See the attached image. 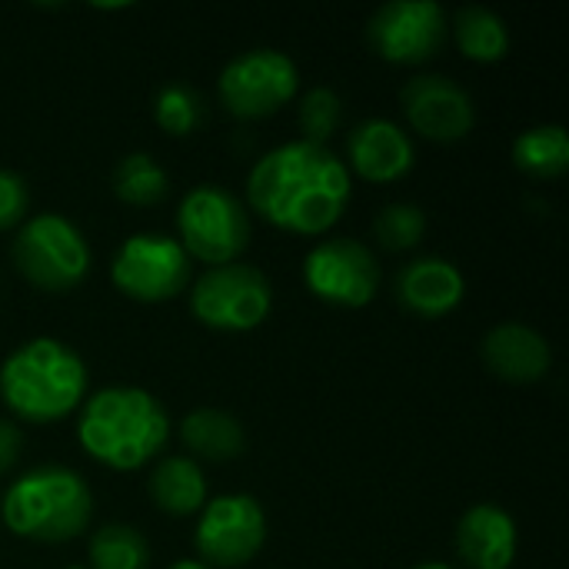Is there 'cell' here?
<instances>
[{
    "mask_svg": "<svg viewBox=\"0 0 569 569\" xmlns=\"http://www.w3.org/2000/svg\"><path fill=\"white\" fill-rule=\"evenodd\" d=\"M353 193L347 163L320 143L290 140L267 150L247 173L253 213L297 237H323L340 223Z\"/></svg>",
    "mask_w": 569,
    "mask_h": 569,
    "instance_id": "1",
    "label": "cell"
},
{
    "mask_svg": "<svg viewBox=\"0 0 569 569\" xmlns=\"http://www.w3.org/2000/svg\"><path fill=\"white\" fill-rule=\"evenodd\" d=\"M170 440L163 403L143 387H103L80 407L77 443L107 470L133 473L157 460Z\"/></svg>",
    "mask_w": 569,
    "mask_h": 569,
    "instance_id": "2",
    "label": "cell"
},
{
    "mask_svg": "<svg viewBox=\"0 0 569 569\" xmlns=\"http://www.w3.org/2000/svg\"><path fill=\"white\" fill-rule=\"evenodd\" d=\"M0 400L23 423H57L87 400V363L57 337H33L0 363Z\"/></svg>",
    "mask_w": 569,
    "mask_h": 569,
    "instance_id": "3",
    "label": "cell"
},
{
    "mask_svg": "<svg viewBox=\"0 0 569 569\" xmlns=\"http://www.w3.org/2000/svg\"><path fill=\"white\" fill-rule=\"evenodd\" d=\"M0 520L20 540L70 543L93 520V493L77 470L47 463L7 487Z\"/></svg>",
    "mask_w": 569,
    "mask_h": 569,
    "instance_id": "4",
    "label": "cell"
},
{
    "mask_svg": "<svg viewBox=\"0 0 569 569\" xmlns=\"http://www.w3.org/2000/svg\"><path fill=\"white\" fill-rule=\"evenodd\" d=\"M13 267L43 293H67L90 273L93 253L77 223L60 213H33L13 237Z\"/></svg>",
    "mask_w": 569,
    "mask_h": 569,
    "instance_id": "5",
    "label": "cell"
},
{
    "mask_svg": "<svg viewBox=\"0 0 569 569\" xmlns=\"http://www.w3.org/2000/svg\"><path fill=\"white\" fill-rule=\"evenodd\" d=\"M177 243L190 260L210 267H227L243 257L253 237L250 210L223 187L200 183L183 193L177 207Z\"/></svg>",
    "mask_w": 569,
    "mask_h": 569,
    "instance_id": "6",
    "label": "cell"
},
{
    "mask_svg": "<svg viewBox=\"0 0 569 569\" xmlns=\"http://www.w3.org/2000/svg\"><path fill=\"white\" fill-rule=\"evenodd\" d=\"M190 313L220 333H250L273 313V287L263 270L237 260L210 267L190 283Z\"/></svg>",
    "mask_w": 569,
    "mask_h": 569,
    "instance_id": "7",
    "label": "cell"
},
{
    "mask_svg": "<svg viewBox=\"0 0 569 569\" xmlns=\"http://www.w3.org/2000/svg\"><path fill=\"white\" fill-rule=\"evenodd\" d=\"M300 93V67L290 53L253 47L237 53L217 77V97L237 120H263L293 103Z\"/></svg>",
    "mask_w": 569,
    "mask_h": 569,
    "instance_id": "8",
    "label": "cell"
},
{
    "mask_svg": "<svg viewBox=\"0 0 569 569\" xmlns=\"http://www.w3.org/2000/svg\"><path fill=\"white\" fill-rule=\"evenodd\" d=\"M110 280L137 303H167L190 287V257L167 233H133L113 253Z\"/></svg>",
    "mask_w": 569,
    "mask_h": 569,
    "instance_id": "9",
    "label": "cell"
},
{
    "mask_svg": "<svg viewBox=\"0 0 569 569\" xmlns=\"http://www.w3.org/2000/svg\"><path fill=\"white\" fill-rule=\"evenodd\" d=\"M303 283L320 303L360 310L380 290V260L353 237H330L307 253Z\"/></svg>",
    "mask_w": 569,
    "mask_h": 569,
    "instance_id": "10",
    "label": "cell"
},
{
    "mask_svg": "<svg viewBox=\"0 0 569 569\" xmlns=\"http://www.w3.org/2000/svg\"><path fill=\"white\" fill-rule=\"evenodd\" d=\"M267 543V513L247 493H223L197 513L193 547L200 563L220 569L247 567Z\"/></svg>",
    "mask_w": 569,
    "mask_h": 569,
    "instance_id": "11",
    "label": "cell"
},
{
    "mask_svg": "<svg viewBox=\"0 0 569 569\" xmlns=\"http://www.w3.org/2000/svg\"><path fill=\"white\" fill-rule=\"evenodd\" d=\"M447 33L450 20L437 0H390L367 23V40L373 53L397 67L433 60L447 43Z\"/></svg>",
    "mask_w": 569,
    "mask_h": 569,
    "instance_id": "12",
    "label": "cell"
},
{
    "mask_svg": "<svg viewBox=\"0 0 569 569\" xmlns=\"http://www.w3.org/2000/svg\"><path fill=\"white\" fill-rule=\"evenodd\" d=\"M400 107L413 133L433 143H457L477 123L473 97L443 73H420L400 90Z\"/></svg>",
    "mask_w": 569,
    "mask_h": 569,
    "instance_id": "13",
    "label": "cell"
},
{
    "mask_svg": "<svg viewBox=\"0 0 569 569\" xmlns=\"http://www.w3.org/2000/svg\"><path fill=\"white\" fill-rule=\"evenodd\" d=\"M343 163L350 177L357 173L367 183H397L413 170L417 147L400 123L387 117H367L350 130Z\"/></svg>",
    "mask_w": 569,
    "mask_h": 569,
    "instance_id": "14",
    "label": "cell"
},
{
    "mask_svg": "<svg viewBox=\"0 0 569 569\" xmlns=\"http://www.w3.org/2000/svg\"><path fill=\"white\" fill-rule=\"evenodd\" d=\"M467 297V280L460 267L447 257H420L397 273V300L407 313L420 320L450 317Z\"/></svg>",
    "mask_w": 569,
    "mask_h": 569,
    "instance_id": "15",
    "label": "cell"
},
{
    "mask_svg": "<svg viewBox=\"0 0 569 569\" xmlns=\"http://www.w3.org/2000/svg\"><path fill=\"white\" fill-rule=\"evenodd\" d=\"M483 363L487 370L503 380V383H517V387H527V383H540L547 373H550V363H553V350L547 343V337L527 323H500L493 327L487 337H483Z\"/></svg>",
    "mask_w": 569,
    "mask_h": 569,
    "instance_id": "16",
    "label": "cell"
},
{
    "mask_svg": "<svg viewBox=\"0 0 569 569\" xmlns=\"http://www.w3.org/2000/svg\"><path fill=\"white\" fill-rule=\"evenodd\" d=\"M517 547V520L497 503H477L457 523V553L470 569H510Z\"/></svg>",
    "mask_w": 569,
    "mask_h": 569,
    "instance_id": "17",
    "label": "cell"
},
{
    "mask_svg": "<svg viewBox=\"0 0 569 569\" xmlns=\"http://www.w3.org/2000/svg\"><path fill=\"white\" fill-rule=\"evenodd\" d=\"M147 493L167 517H197L207 503V477L190 457H163L147 480Z\"/></svg>",
    "mask_w": 569,
    "mask_h": 569,
    "instance_id": "18",
    "label": "cell"
},
{
    "mask_svg": "<svg viewBox=\"0 0 569 569\" xmlns=\"http://www.w3.org/2000/svg\"><path fill=\"white\" fill-rule=\"evenodd\" d=\"M180 440L197 460L230 463L247 450L243 423L227 410H193L180 420Z\"/></svg>",
    "mask_w": 569,
    "mask_h": 569,
    "instance_id": "19",
    "label": "cell"
},
{
    "mask_svg": "<svg viewBox=\"0 0 569 569\" xmlns=\"http://www.w3.org/2000/svg\"><path fill=\"white\" fill-rule=\"evenodd\" d=\"M450 33L460 47V53L473 63H500L510 53V27L507 20L490 7H463L453 13Z\"/></svg>",
    "mask_w": 569,
    "mask_h": 569,
    "instance_id": "20",
    "label": "cell"
},
{
    "mask_svg": "<svg viewBox=\"0 0 569 569\" xmlns=\"http://www.w3.org/2000/svg\"><path fill=\"white\" fill-rule=\"evenodd\" d=\"M513 163L533 180H557L569 170V133L563 123H537L513 140Z\"/></svg>",
    "mask_w": 569,
    "mask_h": 569,
    "instance_id": "21",
    "label": "cell"
},
{
    "mask_svg": "<svg viewBox=\"0 0 569 569\" xmlns=\"http://www.w3.org/2000/svg\"><path fill=\"white\" fill-rule=\"evenodd\" d=\"M113 193L130 207H157L170 193V177L150 153L137 150L113 167Z\"/></svg>",
    "mask_w": 569,
    "mask_h": 569,
    "instance_id": "22",
    "label": "cell"
},
{
    "mask_svg": "<svg viewBox=\"0 0 569 569\" xmlns=\"http://www.w3.org/2000/svg\"><path fill=\"white\" fill-rule=\"evenodd\" d=\"M90 567L87 569H147L150 547L143 533L130 523H107L90 537L87 547Z\"/></svg>",
    "mask_w": 569,
    "mask_h": 569,
    "instance_id": "23",
    "label": "cell"
},
{
    "mask_svg": "<svg viewBox=\"0 0 569 569\" xmlns=\"http://www.w3.org/2000/svg\"><path fill=\"white\" fill-rule=\"evenodd\" d=\"M373 237L383 250H413L427 237V213L417 203H387L373 217Z\"/></svg>",
    "mask_w": 569,
    "mask_h": 569,
    "instance_id": "24",
    "label": "cell"
},
{
    "mask_svg": "<svg viewBox=\"0 0 569 569\" xmlns=\"http://www.w3.org/2000/svg\"><path fill=\"white\" fill-rule=\"evenodd\" d=\"M340 123H343V100L337 97V90L313 87L300 97L297 103V127L303 133L300 140L327 147V140L340 130Z\"/></svg>",
    "mask_w": 569,
    "mask_h": 569,
    "instance_id": "25",
    "label": "cell"
},
{
    "mask_svg": "<svg viewBox=\"0 0 569 569\" xmlns=\"http://www.w3.org/2000/svg\"><path fill=\"white\" fill-rule=\"evenodd\" d=\"M153 120L170 137H190L200 123V97L187 83H167L157 90Z\"/></svg>",
    "mask_w": 569,
    "mask_h": 569,
    "instance_id": "26",
    "label": "cell"
},
{
    "mask_svg": "<svg viewBox=\"0 0 569 569\" xmlns=\"http://www.w3.org/2000/svg\"><path fill=\"white\" fill-rule=\"evenodd\" d=\"M30 213V187L20 173L0 167V230H13Z\"/></svg>",
    "mask_w": 569,
    "mask_h": 569,
    "instance_id": "27",
    "label": "cell"
},
{
    "mask_svg": "<svg viewBox=\"0 0 569 569\" xmlns=\"http://www.w3.org/2000/svg\"><path fill=\"white\" fill-rule=\"evenodd\" d=\"M20 453H23V433L17 430V423L0 420V477H7L17 467Z\"/></svg>",
    "mask_w": 569,
    "mask_h": 569,
    "instance_id": "28",
    "label": "cell"
},
{
    "mask_svg": "<svg viewBox=\"0 0 569 569\" xmlns=\"http://www.w3.org/2000/svg\"><path fill=\"white\" fill-rule=\"evenodd\" d=\"M170 569H210L207 563H200V560H177Z\"/></svg>",
    "mask_w": 569,
    "mask_h": 569,
    "instance_id": "29",
    "label": "cell"
},
{
    "mask_svg": "<svg viewBox=\"0 0 569 569\" xmlns=\"http://www.w3.org/2000/svg\"><path fill=\"white\" fill-rule=\"evenodd\" d=\"M413 569H457V567H450V563H420V567H413Z\"/></svg>",
    "mask_w": 569,
    "mask_h": 569,
    "instance_id": "30",
    "label": "cell"
},
{
    "mask_svg": "<svg viewBox=\"0 0 569 569\" xmlns=\"http://www.w3.org/2000/svg\"><path fill=\"white\" fill-rule=\"evenodd\" d=\"M67 569H87V567H67Z\"/></svg>",
    "mask_w": 569,
    "mask_h": 569,
    "instance_id": "31",
    "label": "cell"
}]
</instances>
